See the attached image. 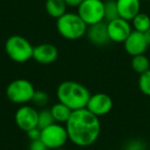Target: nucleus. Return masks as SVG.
<instances>
[{"label":"nucleus","mask_w":150,"mask_h":150,"mask_svg":"<svg viewBox=\"0 0 150 150\" xmlns=\"http://www.w3.org/2000/svg\"><path fill=\"white\" fill-rule=\"evenodd\" d=\"M69 141L78 147H88L96 143L101 134V122L98 116L86 108L74 110L65 123Z\"/></svg>","instance_id":"nucleus-1"},{"label":"nucleus","mask_w":150,"mask_h":150,"mask_svg":"<svg viewBox=\"0 0 150 150\" xmlns=\"http://www.w3.org/2000/svg\"><path fill=\"white\" fill-rule=\"evenodd\" d=\"M90 90L86 86L73 80H66L59 84L57 88V98L72 111L86 108L90 100Z\"/></svg>","instance_id":"nucleus-2"},{"label":"nucleus","mask_w":150,"mask_h":150,"mask_svg":"<svg viewBox=\"0 0 150 150\" xmlns=\"http://www.w3.org/2000/svg\"><path fill=\"white\" fill-rule=\"evenodd\" d=\"M88 26L76 13H66L57 20V30L63 38L77 40L86 34Z\"/></svg>","instance_id":"nucleus-3"},{"label":"nucleus","mask_w":150,"mask_h":150,"mask_svg":"<svg viewBox=\"0 0 150 150\" xmlns=\"http://www.w3.org/2000/svg\"><path fill=\"white\" fill-rule=\"evenodd\" d=\"M6 54L11 61L23 64L33 58L34 46L28 39L21 35H11L4 44Z\"/></svg>","instance_id":"nucleus-4"},{"label":"nucleus","mask_w":150,"mask_h":150,"mask_svg":"<svg viewBox=\"0 0 150 150\" xmlns=\"http://www.w3.org/2000/svg\"><path fill=\"white\" fill-rule=\"evenodd\" d=\"M35 91L31 81L24 78H18L9 82L5 90V94L7 99L13 104L25 105L32 101Z\"/></svg>","instance_id":"nucleus-5"},{"label":"nucleus","mask_w":150,"mask_h":150,"mask_svg":"<svg viewBox=\"0 0 150 150\" xmlns=\"http://www.w3.org/2000/svg\"><path fill=\"white\" fill-rule=\"evenodd\" d=\"M40 140L46 145L48 149H58L64 147L69 140L67 129L62 123L54 122L41 129Z\"/></svg>","instance_id":"nucleus-6"},{"label":"nucleus","mask_w":150,"mask_h":150,"mask_svg":"<svg viewBox=\"0 0 150 150\" xmlns=\"http://www.w3.org/2000/svg\"><path fill=\"white\" fill-rule=\"evenodd\" d=\"M77 13L88 26L104 22V1L84 0L77 7Z\"/></svg>","instance_id":"nucleus-7"},{"label":"nucleus","mask_w":150,"mask_h":150,"mask_svg":"<svg viewBox=\"0 0 150 150\" xmlns=\"http://www.w3.org/2000/svg\"><path fill=\"white\" fill-rule=\"evenodd\" d=\"M15 121L17 127L26 133L38 127V110L28 104L21 105L15 113Z\"/></svg>","instance_id":"nucleus-8"},{"label":"nucleus","mask_w":150,"mask_h":150,"mask_svg":"<svg viewBox=\"0 0 150 150\" xmlns=\"http://www.w3.org/2000/svg\"><path fill=\"white\" fill-rule=\"evenodd\" d=\"M132 24L129 21L122 19V18H117L110 22H107V30H108L109 38L112 42L116 43H123L125 40L129 37L132 29Z\"/></svg>","instance_id":"nucleus-9"},{"label":"nucleus","mask_w":150,"mask_h":150,"mask_svg":"<svg viewBox=\"0 0 150 150\" xmlns=\"http://www.w3.org/2000/svg\"><path fill=\"white\" fill-rule=\"evenodd\" d=\"M113 107V101L109 95L105 93H97L91 96L86 108L96 116H104L108 114Z\"/></svg>","instance_id":"nucleus-10"},{"label":"nucleus","mask_w":150,"mask_h":150,"mask_svg":"<svg viewBox=\"0 0 150 150\" xmlns=\"http://www.w3.org/2000/svg\"><path fill=\"white\" fill-rule=\"evenodd\" d=\"M125 50L129 56L135 57L138 54H143L148 48V43L145 39L144 33L138 31H133L129 35V37L125 40L123 42Z\"/></svg>","instance_id":"nucleus-11"},{"label":"nucleus","mask_w":150,"mask_h":150,"mask_svg":"<svg viewBox=\"0 0 150 150\" xmlns=\"http://www.w3.org/2000/svg\"><path fill=\"white\" fill-rule=\"evenodd\" d=\"M58 57L59 50L56 45L52 43H41L34 46L32 59L39 64L50 65L56 62Z\"/></svg>","instance_id":"nucleus-12"},{"label":"nucleus","mask_w":150,"mask_h":150,"mask_svg":"<svg viewBox=\"0 0 150 150\" xmlns=\"http://www.w3.org/2000/svg\"><path fill=\"white\" fill-rule=\"evenodd\" d=\"M86 36L91 43L97 46H105L111 42L107 30V23L105 22L88 26Z\"/></svg>","instance_id":"nucleus-13"},{"label":"nucleus","mask_w":150,"mask_h":150,"mask_svg":"<svg viewBox=\"0 0 150 150\" xmlns=\"http://www.w3.org/2000/svg\"><path fill=\"white\" fill-rule=\"evenodd\" d=\"M119 18L132 21L141 9V0H116Z\"/></svg>","instance_id":"nucleus-14"},{"label":"nucleus","mask_w":150,"mask_h":150,"mask_svg":"<svg viewBox=\"0 0 150 150\" xmlns=\"http://www.w3.org/2000/svg\"><path fill=\"white\" fill-rule=\"evenodd\" d=\"M67 6L65 0H46L45 11L50 17L58 20L67 13Z\"/></svg>","instance_id":"nucleus-15"},{"label":"nucleus","mask_w":150,"mask_h":150,"mask_svg":"<svg viewBox=\"0 0 150 150\" xmlns=\"http://www.w3.org/2000/svg\"><path fill=\"white\" fill-rule=\"evenodd\" d=\"M50 112H52V115L54 119V122L66 123L68 119L70 118L73 111L63 103L58 102L50 107Z\"/></svg>","instance_id":"nucleus-16"},{"label":"nucleus","mask_w":150,"mask_h":150,"mask_svg":"<svg viewBox=\"0 0 150 150\" xmlns=\"http://www.w3.org/2000/svg\"><path fill=\"white\" fill-rule=\"evenodd\" d=\"M131 66L136 73L142 74L150 69V61L148 57L145 56V54H138V56L132 57Z\"/></svg>","instance_id":"nucleus-17"},{"label":"nucleus","mask_w":150,"mask_h":150,"mask_svg":"<svg viewBox=\"0 0 150 150\" xmlns=\"http://www.w3.org/2000/svg\"><path fill=\"white\" fill-rule=\"evenodd\" d=\"M132 27L135 31L144 33L150 28V16L140 11L133 20H132Z\"/></svg>","instance_id":"nucleus-18"},{"label":"nucleus","mask_w":150,"mask_h":150,"mask_svg":"<svg viewBox=\"0 0 150 150\" xmlns=\"http://www.w3.org/2000/svg\"><path fill=\"white\" fill-rule=\"evenodd\" d=\"M119 18L116 0H107L104 2V21L110 22Z\"/></svg>","instance_id":"nucleus-19"},{"label":"nucleus","mask_w":150,"mask_h":150,"mask_svg":"<svg viewBox=\"0 0 150 150\" xmlns=\"http://www.w3.org/2000/svg\"><path fill=\"white\" fill-rule=\"evenodd\" d=\"M54 123V119L50 112V109L42 108L40 111H38V127L40 129L48 127V125Z\"/></svg>","instance_id":"nucleus-20"},{"label":"nucleus","mask_w":150,"mask_h":150,"mask_svg":"<svg viewBox=\"0 0 150 150\" xmlns=\"http://www.w3.org/2000/svg\"><path fill=\"white\" fill-rule=\"evenodd\" d=\"M138 86L142 94L150 97V69L140 74L138 79Z\"/></svg>","instance_id":"nucleus-21"},{"label":"nucleus","mask_w":150,"mask_h":150,"mask_svg":"<svg viewBox=\"0 0 150 150\" xmlns=\"http://www.w3.org/2000/svg\"><path fill=\"white\" fill-rule=\"evenodd\" d=\"M31 102L36 107L44 108L50 102V97H48L47 93L44 92V91H35V94H34Z\"/></svg>","instance_id":"nucleus-22"},{"label":"nucleus","mask_w":150,"mask_h":150,"mask_svg":"<svg viewBox=\"0 0 150 150\" xmlns=\"http://www.w3.org/2000/svg\"><path fill=\"white\" fill-rule=\"evenodd\" d=\"M29 150H48V148L39 139V140H35V141H30Z\"/></svg>","instance_id":"nucleus-23"},{"label":"nucleus","mask_w":150,"mask_h":150,"mask_svg":"<svg viewBox=\"0 0 150 150\" xmlns=\"http://www.w3.org/2000/svg\"><path fill=\"white\" fill-rule=\"evenodd\" d=\"M27 136L30 139V141L39 140L40 136H41V129H40L39 127H34V129H32L27 132Z\"/></svg>","instance_id":"nucleus-24"},{"label":"nucleus","mask_w":150,"mask_h":150,"mask_svg":"<svg viewBox=\"0 0 150 150\" xmlns=\"http://www.w3.org/2000/svg\"><path fill=\"white\" fill-rule=\"evenodd\" d=\"M125 150H144V144L139 141H133L127 144Z\"/></svg>","instance_id":"nucleus-25"},{"label":"nucleus","mask_w":150,"mask_h":150,"mask_svg":"<svg viewBox=\"0 0 150 150\" xmlns=\"http://www.w3.org/2000/svg\"><path fill=\"white\" fill-rule=\"evenodd\" d=\"M84 0H65V2L70 7H78Z\"/></svg>","instance_id":"nucleus-26"},{"label":"nucleus","mask_w":150,"mask_h":150,"mask_svg":"<svg viewBox=\"0 0 150 150\" xmlns=\"http://www.w3.org/2000/svg\"><path fill=\"white\" fill-rule=\"evenodd\" d=\"M144 36H145V39L147 41L148 45H150V28L146 32H144Z\"/></svg>","instance_id":"nucleus-27"},{"label":"nucleus","mask_w":150,"mask_h":150,"mask_svg":"<svg viewBox=\"0 0 150 150\" xmlns=\"http://www.w3.org/2000/svg\"><path fill=\"white\" fill-rule=\"evenodd\" d=\"M54 150H67V149H65V148H58V149H54Z\"/></svg>","instance_id":"nucleus-28"},{"label":"nucleus","mask_w":150,"mask_h":150,"mask_svg":"<svg viewBox=\"0 0 150 150\" xmlns=\"http://www.w3.org/2000/svg\"><path fill=\"white\" fill-rule=\"evenodd\" d=\"M145 1H150V0H145Z\"/></svg>","instance_id":"nucleus-29"}]
</instances>
